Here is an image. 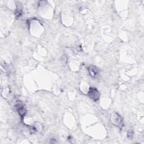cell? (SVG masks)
Returning <instances> with one entry per match:
<instances>
[{
  "instance_id": "obj_1",
  "label": "cell",
  "mask_w": 144,
  "mask_h": 144,
  "mask_svg": "<svg viewBox=\"0 0 144 144\" xmlns=\"http://www.w3.org/2000/svg\"><path fill=\"white\" fill-rule=\"evenodd\" d=\"M88 95L90 99L95 101L99 100L100 98V93L96 88H90L88 91Z\"/></svg>"
},
{
  "instance_id": "obj_2",
  "label": "cell",
  "mask_w": 144,
  "mask_h": 144,
  "mask_svg": "<svg viewBox=\"0 0 144 144\" xmlns=\"http://www.w3.org/2000/svg\"><path fill=\"white\" fill-rule=\"evenodd\" d=\"M88 72L89 74L91 75V77L93 78H96L99 74V70L97 69V67H96L95 66L91 65L88 67Z\"/></svg>"
},
{
  "instance_id": "obj_3",
  "label": "cell",
  "mask_w": 144,
  "mask_h": 144,
  "mask_svg": "<svg viewBox=\"0 0 144 144\" xmlns=\"http://www.w3.org/2000/svg\"><path fill=\"white\" fill-rule=\"evenodd\" d=\"M17 109L18 113L20 114V115L22 116V117H23V116L26 115V110L24 108V106L22 105H18L17 106Z\"/></svg>"
},
{
  "instance_id": "obj_4",
  "label": "cell",
  "mask_w": 144,
  "mask_h": 144,
  "mask_svg": "<svg viewBox=\"0 0 144 144\" xmlns=\"http://www.w3.org/2000/svg\"><path fill=\"white\" fill-rule=\"evenodd\" d=\"M16 17L17 18H19L20 16H22V10H18L17 11V12H16Z\"/></svg>"
},
{
  "instance_id": "obj_5",
  "label": "cell",
  "mask_w": 144,
  "mask_h": 144,
  "mask_svg": "<svg viewBox=\"0 0 144 144\" xmlns=\"http://www.w3.org/2000/svg\"><path fill=\"white\" fill-rule=\"evenodd\" d=\"M132 134H133V132L132 131H129L128 133V137L129 139L132 138Z\"/></svg>"
}]
</instances>
